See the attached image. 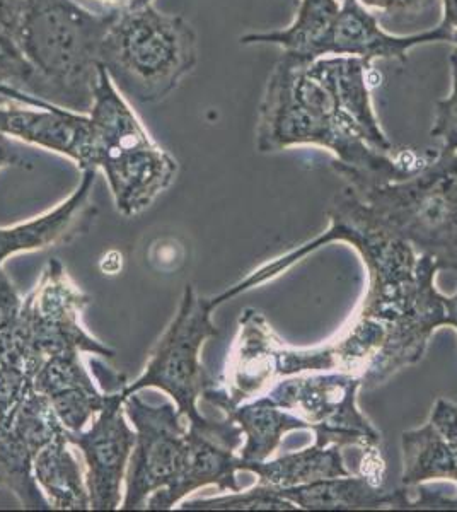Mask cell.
<instances>
[{"mask_svg":"<svg viewBox=\"0 0 457 512\" xmlns=\"http://www.w3.org/2000/svg\"><path fill=\"white\" fill-rule=\"evenodd\" d=\"M296 146L333 152L331 168L353 190L406 180L439 152L413 147L379 151L343 108L326 57L306 64L282 53L258 108L256 149L265 154Z\"/></svg>","mask_w":457,"mask_h":512,"instance_id":"cell-1","label":"cell"},{"mask_svg":"<svg viewBox=\"0 0 457 512\" xmlns=\"http://www.w3.org/2000/svg\"><path fill=\"white\" fill-rule=\"evenodd\" d=\"M116 12L87 11L79 0H26L19 47L55 88L60 108L89 115L99 82V50Z\"/></svg>","mask_w":457,"mask_h":512,"instance_id":"cell-2","label":"cell"},{"mask_svg":"<svg viewBox=\"0 0 457 512\" xmlns=\"http://www.w3.org/2000/svg\"><path fill=\"white\" fill-rule=\"evenodd\" d=\"M197 62L191 24L152 4L120 7L99 50V64L115 88L139 103L168 98Z\"/></svg>","mask_w":457,"mask_h":512,"instance_id":"cell-3","label":"cell"},{"mask_svg":"<svg viewBox=\"0 0 457 512\" xmlns=\"http://www.w3.org/2000/svg\"><path fill=\"white\" fill-rule=\"evenodd\" d=\"M89 120L91 158L86 169H103L123 216L139 214L171 187L178 164L149 139L101 64Z\"/></svg>","mask_w":457,"mask_h":512,"instance_id":"cell-4","label":"cell"},{"mask_svg":"<svg viewBox=\"0 0 457 512\" xmlns=\"http://www.w3.org/2000/svg\"><path fill=\"white\" fill-rule=\"evenodd\" d=\"M353 192L377 226L430 256L439 270H457V152L440 147L410 178Z\"/></svg>","mask_w":457,"mask_h":512,"instance_id":"cell-5","label":"cell"},{"mask_svg":"<svg viewBox=\"0 0 457 512\" xmlns=\"http://www.w3.org/2000/svg\"><path fill=\"white\" fill-rule=\"evenodd\" d=\"M214 306L209 297L197 296L191 286L185 287L180 311L162 335L152 352L151 361L137 381L123 386L125 398L145 388H157L168 393L188 425L212 429L220 420L200 414L198 400L214 379L205 373L200 350L205 340L217 337L219 330L212 321Z\"/></svg>","mask_w":457,"mask_h":512,"instance_id":"cell-6","label":"cell"},{"mask_svg":"<svg viewBox=\"0 0 457 512\" xmlns=\"http://www.w3.org/2000/svg\"><path fill=\"white\" fill-rule=\"evenodd\" d=\"M89 303L91 296L74 284L57 258H52L38 286L24 299L18 318L4 332L18 345L35 374L48 357L58 354L86 352L115 359V350L82 328L79 318Z\"/></svg>","mask_w":457,"mask_h":512,"instance_id":"cell-7","label":"cell"},{"mask_svg":"<svg viewBox=\"0 0 457 512\" xmlns=\"http://www.w3.org/2000/svg\"><path fill=\"white\" fill-rule=\"evenodd\" d=\"M359 374L304 373L278 379L265 393L270 402L297 415L323 446H357L364 454H381V434L359 407Z\"/></svg>","mask_w":457,"mask_h":512,"instance_id":"cell-8","label":"cell"},{"mask_svg":"<svg viewBox=\"0 0 457 512\" xmlns=\"http://www.w3.org/2000/svg\"><path fill=\"white\" fill-rule=\"evenodd\" d=\"M125 414L135 427L134 451L128 460L122 509H145L157 490L166 489L180 473L188 422L176 403L145 402L139 393L125 398Z\"/></svg>","mask_w":457,"mask_h":512,"instance_id":"cell-9","label":"cell"},{"mask_svg":"<svg viewBox=\"0 0 457 512\" xmlns=\"http://www.w3.org/2000/svg\"><path fill=\"white\" fill-rule=\"evenodd\" d=\"M123 403L122 390L110 393L89 429L67 431L70 446L84 454L87 490L94 511H115L122 506L123 478L137 439L128 425Z\"/></svg>","mask_w":457,"mask_h":512,"instance_id":"cell-10","label":"cell"},{"mask_svg":"<svg viewBox=\"0 0 457 512\" xmlns=\"http://www.w3.org/2000/svg\"><path fill=\"white\" fill-rule=\"evenodd\" d=\"M241 436V427L227 417L212 429L188 425L185 456L178 477L166 489L152 494L145 509L168 511L186 495L207 485H215L222 492H239L241 483L236 473L241 458L236 449Z\"/></svg>","mask_w":457,"mask_h":512,"instance_id":"cell-11","label":"cell"},{"mask_svg":"<svg viewBox=\"0 0 457 512\" xmlns=\"http://www.w3.org/2000/svg\"><path fill=\"white\" fill-rule=\"evenodd\" d=\"M278 342L280 338L260 311L244 309L220 384L214 381L207 386L202 400L226 412L227 408L265 395L277 383L275 347Z\"/></svg>","mask_w":457,"mask_h":512,"instance_id":"cell-12","label":"cell"},{"mask_svg":"<svg viewBox=\"0 0 457 512\" xmlns=\"http://www.w3.org/2000/svg\"><path fill=\"white\" fill-rule=\"evenodd\" d=\"M0 134L60 152L74 159L82 171L91 158V120L65 108L43 110L0 96Z\"/></svg>","mask_w":457,"mask_h":512,"instance_id":"cell-13","label":"cell"},{"mask_svg":"<svg viewBox=\"0 0 457 512\" xmlns=\"http://www.w3.org/2000/svg\"><path fill=\"white\" fill-rule=\"evenodd\" d=\"M437 41L449 43V35L440 24L435 30L418 35H389L359 0H342L328 38L326 57H355L371 64L374 60H398L406 64L410 50Z\"/></svg>","mask_w":457,"mask_h":512,"instance_id":"cell-14","label":"cell"},{"mask_svg":"<svg viewBox=\"0 0 457 512\" xmlns=\"http://www.w3.org/2000/svg\"><path fill=\"white\" fill-rule=\"evenodd\" d=\"M94 183L96 169H84L79 188L57 209L19 226L0 229V265L21 251L65 245L79 234L86 233L94 219V207L91 205Z\"/></svg>","mask_w":457,"mask_h":512,"instance_id":"cell-15","label":"cell"},{"mask_svg":"<svg viewBox=\"0 0 457 512\" xmlns=\"http://www.w3.org/2000/svg\"><path fill=\"white\" fill-rule=\"evenodd\" d=\"M35 390L47 396L67 431H82L101 412L110 393L93 383L79 354L48 357L33 381Z\"/></svg>","mask_w":457,"mask_h":512,"instance_id":"cell-16","label":"cell"},{"mask_svg":"<svg viewBox=\"0 0 457 512\" xmlns=\"http://www.w3.org/2000/svg\"><path fill=\"white\" fill-rule=\"evenodd\" d=\"M278 495L307 511H352V509H408L411 501L410 487L396 490L382 489L367 475L336 477L319 482L297 485L290 489H275Z\"/></svg>","mask_w":457,"mask_h":512,"instance_id":"cell-17","label":"cell"},{"mask_svg":"<svg viewBox=\"0 0 457 512\" xmlns=\"http://www.w3.org/2000/svg\"><path fill=\"white\" fill-rule=\"evenodd\" d=\"M238 468L239 472L243 470L255 473L256 477L260 478V485H267L272 489H290L326 478L352 475V470H348L343 458L342 446L338 444L323 446L314 443L309 448L284 454L275 460H239Z\"/></svg>","mask_w":457,"mask_h":512,"instance_id":"cell-18","label":"cell"},{"mask_svg":"<svg viewBox=\"0 0 457 512\" xmlns=\"http://www.w3.org/2000/svg\"><path fill=\"white\" fill-rule=\"evenodd\" d=\"M338 11V0H301L296 19L290 26L241 36V45H277L282 53L309 64L326 57L328 38Z\"/></svg>","mask_w":457,"mask_h":512,"instance_id":"cell-19","label":"cell"},{"mask_svg":"<svg viewBox=\"0 0 457 512\" xmlns=\"http://www.w3.org/2000/svg\"><path fill=\"white\" fill-rule=\"evenodd\" d=\"M227 419L238 424L246 437L239 451L241 460L265 461L277 451L285 434L290 431H309V425L292 412L270 402L261 395L255 400L227 408Z\"/></svg>","mask_w":457,"mask_h":512,"instance_id":"cell-20","label":"cell"},{"mask_svg":"<svg viewBox=\"0 0 457 512\" xmlns=\"http://www.w3.org/2000/svg\"><path fill=\"white\" fill-rule=\"evenodd\" d=\"M36 482L52 509L87 511L91 509L86 477L70 451L67 432L53 439L36 454L33 463Z\"/></svg>","mask_w":457,"mask_h":512,"instance_id":"cell-21","label":"cell"},{"mask_svg":"<svg viewBox=\"0 0 457 512\" xmlns=\"http://www.w3.org/2000/svg\"><path fill=\"white\" fill-rule=\"evenodd\" d=\"M41 449L29 439L11 415H0V483L18 497L24 509L50 511L52 506L36 482L33 463Z\"/></svg>","mask_w":457,"mask_h":512,"instance_id":"cell-22","label":"cell"},{"mask_svg":"<svg viewBox=\"0 0 457 512\" xmlns=\"http://www.w3.org/2000/svg\"><path fill=\"white\" fill-rule=\"evenodd\" d=\"M403 475L405 487H418L429 480H451L454 482V456L446 437L432 422L403 432Z\"/></svg>","mask_w":457,"mask_h":512,"instance_id":"cell-23","label":"cell"},{"mask_svg":"<svg viewBox=\"0 0 457 512\" xmlns=\"http://www.w3.org/2000/svg\"><path fill=\"white\" fill-rule=\"evenodd\" d=\"M0 84L58 106V94L19 47L16 36L0 28Z\"/></svg>","mask_w":457,"mask_h":512,"instance_id":"cell-24","label":"cell"},{"mask_svg":"<svg viewBox=\"0 0 457 512\" xmlns=\"http://www.w3.org/2000/svg\"><path fill=\"white\" fill-rule=\"evenodd\" d=\"M35 373L7 332H0V415L16 407L33 390Z\"/></svg>","mask_w":457,"mask_h":512,"instance_id":"cell-25","label":"cell"},{"mask_svg":"<svg viewBox=\"0 0 457 512\" xmlns=\"http://www.w3.org/2000/svg\"><path fill=\"white\" fill-rule=\"evenodd\" d=\"M185 511H289L299 509L296 504L278 495L277 490L267 485H256L246 492H234L215 499H197L185 502Z\"/></svg>","mask_w":457,"mask_h":512,"instance_id":"cell-26","label":"cell"},{"mask_svg":"<svg viewBox=\"0 0 457 512\" xmlns=\"http://www.w3.org/2000/svg\"><path fill=\"white\" fill-rule=\"evenodd\" d=\"M430 422L439 429L440 434L446 437L452 448V456H454V482L457 483V407L449 400L440 398L435 403ZM418 497H411L408 509H451L457 511V495L454 499L439 494V492H430L422 485H418Z\"/></svg>","mask_w":457,"mask_h":512,"instance_id":"cell-27","label":"cell"},{"mask_svg":"<svg viewBox=\"0 0 457 512\" xmlns=\"http://www.w3.org/2000/svg\"><path fill=\"white\" fill-rule=\"evenodd\" d=\"M452 88L449 96L435 106L434 127L430 135L442 140V149L457 152V50L449 57Z\"/></svg>","mask_w":457,"mask_h":512,"instance_id":"cell-28","label":"cell"},{"mask_svg":"<svg viewBox=\"0 0 457 512\" xmlns=\"http://www.w3.org/2000/svg\"><path fill=\"white\" fill-rule=\"evenodd\" d=\"M21 308L23 301L19 299L16 287L0 265V332H4L16 321Z\"/></svg>","mask_w":457,"mask_h":512,"instance_id":"cell-29","label":"cell"},{"mask_svg":"<svg viewBox=\"0 0 457 512\" xmlns=\"http://www.w3.org/2000/svg\"><path fill=\"white\" fill-rule=\"evenodd\" d=\"M364 7H376L388 14H420L434 6L435 0H359Z\"/></svg>","mask_w":457,"mask_h":512,"instance_id":"cell-30","label":"cell"},{"mask_svg":"<svg viewBox=\"0 0 457 512\" xmlns=\"http://www.w3.org/2000/svg\"><path fill=\"white\" fill-rule=\"evenodd\" d=\"M26 0H0V28L9 31L18 40Z\"/></svg>","mask_w":457,"mask_h":512,"instance_id":"cell-31","label":"cell"},{"mask_svg":"<svg viewBox=\"0 0 457 512\" xmlns=\"http://www.w3.org/2000/svg\"><path fill=\"white\" fill-rule=\"evenodd\" d=\"M7 166H29V163L11 137L0 134V169Z\"/></svg>","mask_w":457,"mask_h":512,"instance_id":"cell-32","label":"cell"},{"mask_svg":"<svg viewBox=\"0 0 457 512\" xmlns=\"http://www.w3.org/2000/svg\"><path fill=\"white\" fill-rule=\"evenodd\" d=\"M444 2V18L440 26L449 35V43L457 50V0H442Z\"/></svg>","mask_w":457,"mask_h":512,"instance_id":"cell-33","label":"cell"},{"mask_svg":"<svg viewBox=\"0 0 457 512\" xmlns=\"http://www.w3.org/2000/svg\"><path fill=\"white\" fill-rule=\"evenodd\" d=\"M0 96L16 99V101H21L24 105L36 106V108H43V110H53V108H58V106L52 105V103H48V101H43V99L35 98V96H29V94L21 93V91H16V89L4 86V84H0Z\"/></svg>","mask_w":457,"mask_h":512,"instance_id":"cell-34","label":"cell"},{"mask_svg":"<svg viewBox=\"0 0 457 512\" xmlns=\"http://www.w3.org/2000/svg\"><path fill=\"white\" fill-rule=\"evenodd\" d=\"M447 309V325L457 330V291L444 299Z\"/></svg>","mask_w":457,"mask_h":512,"instance_id":"cell-35","label":"cell"},{"mask_svg":"<svg viewBox=\"0 0 457 512\" xmlns=\"http://www.w3.org/2000/svg\"><path fill=\"white\" fill-rule=\"evenodd\" d=\"M99 4L111 7V9H120V7H127L132 0H96Z\"/></svg>","mask_w":457,"mask_h":512,"instance_id":"cell-36","label":"cell"},{"mask_svg":"<svg viewBox=\"0 0 457 512\" xmlns=\"http://www.w3.org/2000/svg\"><path fill=\"white\" fill-rule=\"evenodd\" d=\"M145 4H151V0H132L128 7H140L145 6Z\"/></svg>","mask_w":457,"mask_h":512,"instance_id":"cell-37","label":"cell"}]
</instances>
